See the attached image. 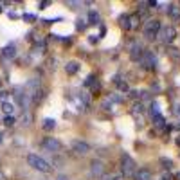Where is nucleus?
Here are the masks:
<instances>
[{
	"label": "nucleus",
	"mask_w": 180,
	"mask_h": 180,
	"mask_svg": "<svg viewBox=\"0 0 180 180\" xmlns=\"http://www.w3.org/2000/svg\"><path fill=\"white\" fill-rule=\"evenodd\" d=\"M27 164H29L32 169L41 171V173H49V171H50V164H49L45 159L38 157L36 153H29V155H27Z\"/></svg>",
	"instance_id": "obj_1"
},
{
	"label": "nucleus",
	"mask_w": 180,
	"mask_h": 180,
	"mask_svg": "<svg viewBox=\"0 0 180 180\" xmlns=\"http://www.w3.org/2000/svg\"><path fill=\"white\" fill-rule=\"evenodd\" d=\"M121 171H123L124 177H133L137 173V164H135V160L128 153L121 155Z\"/></svg>",
	"instance_id": "obj_2"
},
{
	"label": "nucleus",
	"mask_w": 180,
	"mask_h": 180,
	"mask_svg": "<svg viewBox=\"0 0 180 180\" xmlns=\"http://www.w3.org/2000/svg\"><path fill=\"white\" fill-rule=\"evenodd\" d=\"M159 31H160V22L159 20H148L144 23V36L148 40H153L159 36Z\"/></svg>",
	"instance_id": "obj_3"
},
{
	"label": "nucleus",
	"mask_w": 180,
	"mask_h": 180,
	"mask_svg": "<svg viewBox=\"0 0 180 180\" xmlns=\"http://www.w3.org/2000/svg\"><path fill=\"white\" fill-rule=\"evenodd\" d=\"M175 36H177V31H175L173 25L160 27V31H159V40H160L162 43H171V41L175 40Z\"/></svg>",
	"instance_id": "obj_4"
},
{
	"label": "nucleus",
	"mask_w": 180,
	"mask_h": 180,
	"mask_svg": "<svg viewBox=\"0 0 180 180\" xmlns=\"http://www.w3.org/2000/svg\"><path fill=\"white\" fill-rule=\"evenodd\" d=\"M41 146H43L47 151H50V153H56V151L61 150V142H59L58 139H54V137H45V139L41 141Z\"/></svg>",
	"instance_id": "obj_5"
},
{
	"label": "nucleus",
	"mask_w": 180,
	"mask_h": 180,
	"mask_svg": "<svg viewBox=\"0 0 180 180\" xmlns=\"http://www.w3.org/2000/svg\"><path fill=\"white\" fill-rule=\"evenodd\" d=\"M72 151L78 153V155H87L90 151V146L87 142H83V141H74L72 142Z\"/></svg>",
	"instance_id": "obj_6"
},
{
	"label": "nucleus",
	"mask_w": 180,
	"mask_h": 180,
	"mask_svg": "<svg viewBox=\"0 0 180 180\" xmlns=\"http://www.w3.org/2000/svg\"><path fill=\"white\" fill-rule=\"evenodd\" d=\"M105 173V164L101 160H92L90 162V175L92 177H103Z\"/></svg>",
	"instance_id": "obj_7"
},
{
	"label": "nucleus",
	"mask_w": 180,
	"mask_h": 180,
	"mask_svg": "<svg viewBox=\"0 0 180 180\" xmlns=\"http://www.w3.org/2000/svg\"><path fill=\"white\" fill-rule=\"evenodd\" d=\"M142 54H144L142 45H141V43H133V45H132V50H130V58H132L133 61H139V59L142 58Z\"/></svg>",
	"instance_id": "obj_8"
},
{
	"label": "nucleus",
	"mask_w": 180,
	"mask_h": 180,
	"mask_svg": "<svg viewBox=\"0 0 180 180\" xmlns=\"http://www.w3.org/2000/svg\"><path fill=\"white\" fill-rule=\"evenodd\" d=\"M155 61H157V58H155V54H153V52H144V54H142V58H141V63H142L146 69L153 67V65H155Z\"/></svg>",
	"instance_id": "obj_9"
},
{
	"label": "nucleus",
	"mask_w": 180,
	"mask_h": 180,
	"mask_svg": "<svg viewBox=\"0 0 180 180\" xmlns=\"http://www.w3.org/2000/svg\"><path fill=\"white\" fill-rule=\"evenodd\" d=\"M16 56V47L14 45H7L4 50H2V58L4 59H13Z\"/></svg>",
	"instance_id": "obj_10"
},
{
	"label": "nucleus",
	"mask_w": 180,
	"mask_h": 180,
	"mask_svg": "<svg viewBox=\"0 0 180 180\" xmlns=\"http://www.w3.org/2000/svg\"><path fill=\"white\" fill-rule=\"evenodd\" d=\"M135 180H151V171L146 169V168H141L135 173Z\"/></svg>",
	"instance_id": "obj_11"
},
{
	"label": "nucleus",
	"mask_w": 180,
	"mask_h": 180,
	"mask_svg": "<svg viewBox=\"0 0 180 180\" xmlns=\"http://www.w3.org/2000/svg\"><path fill=\"white\" fill-rule=\"evenodd\" d=\"M41 128H43L45 132H50V130H54V128H56V121H54L52 117H45V119H43Z\"/></svg>",
	"instance_id": "obj_12"
},
{
	"label": "nucleus",
	"mask_w": 180,
	"mask_h": 180,
	"mask_svg": "<svg viewBox=\"0 0 180 180\" xmlns=\"http://www.w3.org/2000/svg\"><path fill=\"white\" fill-rule=\"evenodd\" d=\"M79 70V63L78 61H69L67 65H65V72L67 74H76Z\"/></svg>",
	"instance_id": "obj_13"
},
{
	"label": "nucleus",
	"mask_w": 180,
	"mask_h": 180,
	"mask_svg": "<svg viewBox=\"0 0 180 180\" xmlns=\"http://www.w3.org/2000/svg\"><path fill=\"white\" fill-rule=\"evenodd\" d=\"M119 22H121V27H123V29H126V31L133 27V23H132V18H130V16H119Z\"/></svg>",
	"instance_id": "obj_14"
},
{
	"label": "nucleus",
	"mask_w": 180,
	"mask_h": 180,
	"mask_svg": "<svg viewBox=\"0 0 180 180\" xmlns=\"http://www.w3.org/2000/svg\"><path fill=\"white\" fill-rule=\"evenodd\" d=\"M2 112L5 114V115H13V112H14V105L13 103H2Z\"/></svg>",
	"instance_id": "obj_15"
},
{
	"label": "nucleus",
	"mask_w": 180,
	"mask_h": 180,
	"mask_svg": "<svg viewBox=\"0 0 180 180\" xmlns=\"http://www.w3.org/2000/svg\"><path fill=\"white\" fill-rule=\"evenodd\" d=\"M99 13H96V11H90L88 13V23H92V25H97L99 23Z\"/></svg>",
	"instance_id": "obj_16"
},
{
	"label": "nucleus",
	"mask_w": 180,
	"mask_h": 180,
	"mask_svg": "<svg viewBox=\"0 0 180 180\" xmlns=\"http://www.w3.org/2000/svg\"><path fill=\"white\" fill-rule=\"evenodd\" d=\"M151 119H153V124H155V126H160V128H162V126H164V123H166V121H164V117H162L160 114L151 115Z\"/></svg>",
	"instance_id": "obj_17"
},
{
	"label": "nucleus",
	"mask_w": 180,
	"mask_h": 180,
	"mask_svg": "<svg viewBox=\"0 0 180 180\" xmlns=\"http://www.w3.org/2000/svg\"><path fill=\"white\" fill-rule=\"evenodd\" d=\"M85 27H87V22L81 20V18H78V20H76V29H78V31H83Z\"/></svg>",
	"instance_id": "obj_18"
},
{
	"label": "nucleus",
	"mask_w": 180,
	"mask_h": 180,
	"mask_svg": "<svg viewBox=\"0 0 180 180\" xmlns=\"http://www.w3.org/2000/svg\"><path fill=\"white\" fill-rule=\"evenodd\" d=\"M101 178L103 180H123V177L121 175H103Z\"/></svg>",
	"instance_id": "obj_19"
},
{
	"label": "nucleus",
	"mask_w": 180,
	"mask_h": 180,
	"mask_svg": "<svg viewBox=\"0 0 180 180\" xmlns=\"http://www.w3.org/2000/svg\"><path fill=\"white\" fill-rule=\"evenodd\" d=\"M4 124H5V126H13V124H14V117H13V115H5Z\"/></svg>",
	"instance_id": "obj_20"
},
{
	"label": "nucleus",
	"mask_w": 180,
	"mask_h": 180,
	"mask_svg": "<svg viewBox=\"0 0 180 180\" xmlns=\"http://www.w3.org/2000/svg\"><path fill=\"white\" fill-rule=\"evenodd\" d=\"M160 164H162V168H166V169H169V168L173 166V162H171L169 159H160Z\"/></svg>",
	"instance_id": "obj_21"
},
{
	"label": "nucleus",
	"mask_w": 180,
	"mask_h": 180,
	"mask_svg": "<svg viewBox=\"0 0 180 180\" xmlns=\"http://www.w3.org/2000/svg\"><path fill=\"white\" fill-rule=\"evenodd\" d=\"M23 20H27V22H34V20H36V16H34V14L25 13V14H23Z\"/></svg>",
	"instance_id": "obj_22"
},
{
	"label": "nucleus",
	"mask_w": 180,
	"mask_h": 180,
	"mask_svg": "<svg viewBox=\"0 0 180 180\" xmlns=\"http://www.w3.org/2000/svg\"><path fill=\"white\" fill-rule=\"evenodd\" d=\"M159 114V103H151V115Z\"/></svg>",
	"instance_id": "obj_23"
},
{
	"label": "nucleus",
	"mask_w": 180,
	"mask_h": 180,
	"mask_svg": "<svg viewBox=\"0 0 180 180\" xmlns=\"http://www.w3.org/2000/svg\"><path fill=\"white\" fill-rule=\"evenodd\" d=\"M92 83H94V76H88V78H87V81H85V87H90Z\"/></svg>",
	"instance_id": "obj_24"
},
{
	"label": "nucleus",
	"mask_w": 180,
	"mask_h": 180,
	"mask_svg": "<svg viewBox=\"0 0 180 180\" xmlns=\"http://www.w3.org/2000/svg\"><path fill=\"white\" fill-rule=\"evenodd\" d=\"M117 85H119V88H121V90H124V92L128 90V85H126V83H123V81H117Z\"/></svg>",
	"instance_id": "obj_25"
},
{
	"label": "nucleus",
	"mask_w": 180,
	"mask_h": 180,
	"mask_svg": "<svg viewBox=\"0 0 180 180\" xmlns=\"http://www.w3.org/2000/svg\"><path fill=\"white\" fill-rule=\"evenodd\" d=\"M133 110H135V112H142V110H144V106H142V103H137V105L133 106Z\"/></svg>",
	"instance_id": "obj_26"
},
{
	"label": "nucleus",
	"mask_w": 180,
	"mask_h": 180,
	"mask_svg": "<svg viewBox=\"0 0 180 180\" xmlns=\"http://www.w3.org/2000/svg\"><path fill=\"white\" fill-rule=\"evenodd\" d=\"M67 4H69L72 9H76V7H79V5H81V2H67Z\"/></svg>",
	"instance_id": "obj_27"
},
{
	"label": "nucleus",
	"mask_w": 180,
	"mask_h": 180,
	"mask_svg": "<svg viewBox=\"0 0 180 180\" xmlns=\"http://www.w3.org/2000/svg\"><path fill=\"white\" fill-rule=\"evenodd\" d=\"M7 96H9L7 92H0V101H2V103H5V99H7Z\"/></svg>",
	"instance_id": "obj_28"
},
{
	"label": "nucleus",
	"mask_w": 180,
	"mask_h": 180,
	"mask_svg": "<svg viewBox=\"0 0 180 180\" xmlns=\"http://www.w3.org/2000/svg\"><path fill=\"white\" fill-rule=\"evenodd\" d=\"M97 40H99V38H97V36H90V38H88V41H90V43H96V41H97Z\"/></svg>",
	"instance_id": "obj_29"
},
{
	"label": "nucleus",
	"mask_w": 180,
	"mask_h": 180,
	"mask_svg": "<svg viewBox=\"0 0 180 180\" xmlns=\"http://www.w3.org/2000/svg\"><path fill=\"white\" fill-rule=\"evenodd\" d=\"M49 5V2H40V9H45Z\"/></svg>",
	"instance_id": "obj_30"
},
{
	"label": "nucleus",
	"mask_w": 180,
	"mask_h": 180,
	"mask_svg": "<svg viewBox=\"0 0 180 180\" xmlns=\"http://www.w3.org/2000/svg\"><path fill=\"white\" fill-rule=\"evenodd\" d=\"M56 180H69V177H67V175H58Z\"/></svg>",
	"instance_id": "obj_31"
},
{
	"label": "nucleus",
	"mask_w": 180,
	"mask_h": 180,
	"mask_svg": "<svg viewBox=\"0 0 180 180\" xmlns=\"http://www.w3.org/2000/svg\"><path fill=\"white\" fill-rule=\"evenodd\" d=\"M162 180H171V175H164V177H162Z\"/></svg>",
	"instance_id": "obj_32"
},
{
	"label": "nucleus",
	"mask_w": 180,
	"mask_h": 180,
	"mask_svg": "<svg viewBox=\"0 0 180 180\" xmlns=\"http://www.w3.org/2000/svg\"><path fill=\"white\" fill-rule=\"evenodd\" d=\"M175 114H177V115H180V106H177V110H175Z\"/></svg>",
	"instance_id": "obj_33"
},
{
	"label": "nucleus",
	"mask_w": 180,
	"mask_h": 180,
	"mask_svg": "<svg viewBox=\"0 0 180 180\" xmlns=\"http://www.w3.org/2000/svg\"><path fill=\"white\" fill-rule=\"evenodd\" d=\"M177 144H178V146H180V137H178V139H177Z\"/></svg>",
	"instance_id": "obj_34"
},
{
	"label": "nucleus",
	"mask_w": 180,
	"mask_h": 180,
	"mask_svg": "<svg viewBox=\"0 0 180 180\" xmlns=\"http://www.w3.org/2000/svg\"><path fill=\"white\" fill-rule=\"evenodd\" d=\"M177 178H178V180H180V173H178V175H177Z\"/></svg>",
	"instance_id": "obj_35"
},
{
	"label": "nucleus",
	"mask_w": 180,
	"mask_h": 180,
	"mask_svg": "<svg viewBox=\"0 0 180 180\" xmlns=\"http://www.w3.org/2000/svg\"><path fill=\"white\" fill-rule=\"evenodd\" d=\"M0 142H2V133H0Z\"/></svg>",
	"instance_id": "obj_36"
},
{
	"label": "nucleus",
	"mask_w": 180,
	"mask_h": 180,
	"mask_svg": "<svg viewBox=\"0 0 180 180\" xmlns=\"http://www.w3.org/2000/svg\"><path fill=\"white\" fill-rule=\"evenodd\" d=\"M0 13H2V5H0Z\"/></svg>",
	"instance_id": "obj_37"
}]
</instances>
